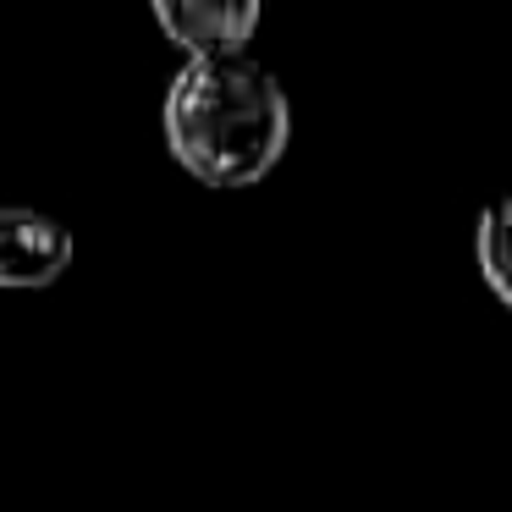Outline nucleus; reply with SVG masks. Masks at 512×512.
Instances as JSON below:
<instances>
[{"mask_svg": "<svg viewBox=\"0 0 512 512\" xmlns=\"http://www.w3.org/2000/svg\"><path fill=\"white\" fill-rule=\"evenodd\" d=\"M292 138V105L276 72L248 56H204L166 89V144L204 188H254Z\"/></svg>", "mask_w": 512, "mask_h": 512, "instance_id": "nucleus-1", "label": "nucleus"}, {"mask_svg": "<svg viewBox=\"0 0 512 512\" xmlns=\"http://www.w3.org/2000/svg\"><path fill=\"white\" fill-rule=\"evenodd\" d=\"M72 265V232L45 210L0 204V287H50Z\"/></svg>", "mask_w": 512, "mask_h": 512, "instance_id": "nucleus-2", "label": "nucleus"}, {"mask_svg": "<svg viewBox=\"0 0 512 512\" xmlns=\"http://www.w3.org/2000/svg\"><path fill=\"white\" fill-rule=\"evenodd\" d=\"M155 23L171 45L188 50V61L243 56L259 28V6L254 0H155Z\"/></svg>", "mask_w": 512, "mask_h": 512, "instance_id": "nucleus-3", "label": "nucleus"}, {"mask_svg": "<svg viewBox=\"0 0 512 512\" xmlns=\"http://www.w3.org/2000/svg\"><path fill=\"white\" fill-rule=\"evenodd\" d=\"M474 248H479V270H485L490 292L512 309V199H496L479 215Z\"/></svg>", "mask_w": 512, "mask_h": 512, "instance_id": "nucleus-4", "label": "nucleus"}]
</instances>
